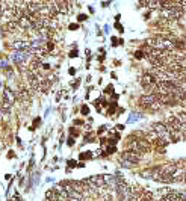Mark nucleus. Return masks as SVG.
<instances>
[{"instance_id":"9b49d317","label":"nucleus","mask_w":186,"mask_h":201,"mask_svg":"<svg viewBox=\"0 0 186 201\" xmlns=\"http://www.w3.org/2000/svg\"><path fill=\"white\" fill-rule=\"evenodd\" d=\"M70 56H71V58H74V56H77V51H76V50H73V51L70 53Z\"/></svg>"},{"instance_id":"9d476101","label":"nucleus","mask_w":186,"mask_h":201,"mask_svg":"<svg viewBox=\"0 0 186 201\" xmlns=\"http://www.w3.org/2000/svg\"><path fill=\"white\" fill-rule=\"evenodd\" d=\"M82 114H83V115H86V114H88V108H86V106H83V108H82Z\"/></svg>"},{"instance_id":"f03ea898","label":"nucleus","mask_w":186,"mask_h":201,"mask_svg":"<svg viewBox=\"0 0 186 201\" xmlns=\"http://www.w3.org/2000/svg\"><path fill=\"white\" fill-rule=\"evenodd\" d=\"M120 160H121L123 165H126V166H133V165H136L141 160V154L135 153V151H130V150H126V151L121 153Z\"/></svg>"},{"instance_id":"6e6552de","label":"nucleus","mask_w":186,"mask_h":201,"mask_svg":"<svg viewBox=\"0 0 186 201\" xmlns=\"http://www.w3.org/2000/svg\"><path fill=\"white\" fill-rule=\"evenodd\" d=\"M91 156H93L91 153H82V154H80V159H89Z\"/></svg>"},{"instance_id":"7ed1b4c3","label":"nucleus","mask_w":186,"mask_h":201,"mask_svg":"<svg viewBox=\"0 0 186 201\" xmlns=\"http://www.w3.org/2000/svg\"><path fill=\"white\" fill-rule=\"evenodd\" d=\"M139 104L144 108H148V109H159L162 104L156 100V97L153 94H147V95H142L139 98Z\"/></svg>"},{"instance_id":"423d86ee","label":"nucleus","mask_w":186,"mask_h":201,"mask_svg":"<svg viewBox=\"0 0 186 201\" xmlns=\"http://www.w3.org/2000/svg\"><path fill=\"white\" fill-rule=\"evenodd\" d=\"M14 101H15V94L9 88H6L3 92V109H9Z\"/></svg>"},{"instance_id":"f257e3e1","label":"nucleus","mask_w":186,"mask_h":201,"mask_svg":"<svg viewBox=\"0 0 186 201\" xmlns=\"http://www.w3.org/2000/svg\"><path fill=\"white\" fill-rule=\"evenodd\" d=\"M150 142L144 141V139H133L129 142V150L130 151H135L138 154H142V153H147L150 151Z\"/></svg>"},{"instance_id":"ddd939ff","label":"nucleus","mask_w":186,"mask_h":201,"mask_svg":"<svg viewBox=\"0 0 186 201\" xmlns=\"http://www.w3.org/2000/svg\"><path fill=\"white\" fill-rule=\"evenodd\" d=\"M77 27H79V26H76V24H71V26H70L71 30H74V29H77Z\"/></svg>"},{"instance_id":"f8f14e48","label":"nucleus","mask_w":186,"mask_h":201,"mask_svg":"<svg viewBox=\"0 0 186 201\" xmlns=\"http://www.w3.org/2000/svg\"><path fill=\"white\" fill-rule=\"evenodd\" d=\"M14 201H23V200H21V197H18V195H15V197H14Z\"/></svg>"},{"instance_id":"1a4fd4ad","label":"nucleus","mask_w":186,"mask_h":201,"mask_svg":"<svg viewBox=\"0 0 186 201\" xmlns=\"http://www.w3.org/2000/svg\"><path fill=\"white\" fill-rule=\"evenodd\" d=\"M135 56H136L138 59H141V58H144V56H145V53H144L142 50H139V51H136V53H135Z\"/></svg>"},{"instance_id":"4468645a","label":"nucleus","mask_w":186,"mask_h":201,"mask_svg":"<svg viewBox=\"0 0 186 201\" xmlns=\"http://www.w3.org/2000/svg\"><path fill=\"white\" fill-rule=\"evenodd\" d=\"M183 139H186V130L183 132Z\"/></svg>"},{"instance_id":"39448f33","label":"nucleus","mask_w":186,"mask_h":201,"mask_svg":"<svg viewBox=\"0 0 186 201\" xmlns=\"http://www.w3.org/2000/svg\"><path fill=\"white\" fill-rule=\"evenodd\" d=\"M29 55H30V51H14L12 53V61L18 65H29L30 64Z\"/></svg>"},{"instance_id":"0eeeda50","label":"nucleus","mask_w":186,"mask_h":201,"mask_svg":"<svg viewBox=\"0 0 186 201\" xmlns=\"http://www.w3.org/2000/svg\"><path fill=\"white\" fill-rule=\"evenodd\" d=\"M5 32H8V34H17V32H21V27H20V24H18V21H8L6 24H5Z\"/></svg>"},{"instance_id":"20e7f679","label":"nucleus","mask_w":186,"mask_h":201,"mask_svg":"<svg viewBox=\"0 0 186 201\" xmlns=\"http://www.w3.org/2000/svg\"><path fill=\"white\" fill-rule=\"evenodd\" d=\"M151 129L154 130L156 133V138H163V139H168L170 138V129L165 122H154L151 125ZM170 141V139H168Z\"/></svg>"}]
</instances>
